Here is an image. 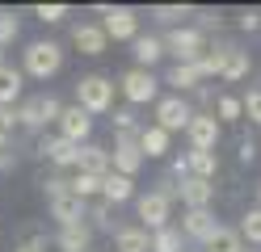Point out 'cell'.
Returning a JSON list of instances; mask_svg holds the SVG:
<instances>
[{
  "mask_svg": "<svg viewBox=\"0 0 261 252\" xmlns=\"http://www.w3.org/2000/svg\"><path fill=\"white\" fill-rule=\"evenodd\" d=\"M5 147H13V143H0V151H5Z\"/></svg>",
  "mask_w": 261,
  "mask_h": 252,
  "instance_id": "obj_44",
  "label": "cell"
},
{
  "mask_svg": "<svg viewBox=\"0 0 261 252\" xmlns=\"http://www.w3.org/2000/svg\"><path fill=\"white\" fill-rule=\"evenodd\" d=\"M97 13H101V30H106V38L110 42H135L139 38V9H130V5H97Z\"/></svg>",
  "mask_w": 261,
  "mask_h": 252,
  "instance_id": "obj_6",
  "label": "cell"
},
{
  "mask_svg": "<svg viewBox=\"0 0 261 252\" xmlns=\"http://www.w3.org/2000/svg\"><path fill=\"white\" fill-rule=\"evenodd\" d=\"M93 240H97V231L89 223H72V227L55 231V248L59 252H93Z\"/></svg>",
  "mask_w": 261,
  "mask_h": 252,
  "instance_id": "obj_18",
  "label": "cell"
},
{
  "mask_svg": "<svg viewBox=\"0 0 261 252\" xmlns=\"http://www.w3.org/2000/svg\"><path fill=\"white\" fill-rule=\"evenodd\" d=\"M13 252H46V248H21V244H13Z\"/></svg>",
  "mask_w": 261,
  "mask_h": 252,
  "instance_id": "obj_42",
  "label": "cell"
},
{
  "mask_svg": "<svg viewBox=\"0 0 261 252\" xmlns=\"http://www.w3.org/2000/svg\"><path fill=\"white\" fill-rule=\"evenodd\" d=\"M76 173H85V177H106V173H110V147L85 143V147H80V156H76Z\"/></svg>",
  "mask_w": 261,
  "mask_h": 252,
  "instance_id": "obj_22",
  "label": "cell"
},
{
  "mask_svg": "<svg viewBox=\"0 0 261 252\" xmlns=\"http://www.w3.org/2000/svg\"><path fill=\"white\" fill-rule=\"evenodd\" d=\"M17 38H21V21H17V13L0 9V50H9Z\"/></svg>",
  "mask_w": 261,
  "mask_h": 252,
  "instance_id": "obj_35",
  "label": "cell"
},
{
  "mask_svg": "<svg viewBox=\"0 0 261 252\" xmlns=\"http://www.w3.org/2000/svg\"><path fill=\"white\" fill-rule=\"evenodd\" d=\"M186 139H190V151H219V139H223L219 118H215V114L194 109L190 126H186Z\"/></svg>",
  "mask_w": 261,
  "mask_h": 252,
  "instance_id": "obj_10",
  "label": "cell"
},
{
  "mask_svg": "<svg viewBox=\"0 0 261 252\" xmlns=\"http://www.w3.org/2000/svg\"><path fill=\"white\" fill-rule=\"evenodd\" d=\"M55 134L68 139V143H76V147H85V143H93V118L80 105H63L59 122H55Z\"/></svg>",
  "mask_w": 261,
  "mask_h": 252,
  "instance_id": "obj_12",
  "label": "cell"
},
{
  "mask_svg": "<svg viewBox=\"0 0 261 252\" xmlns=\"http://www.w3.org/2000/svg\"><path fill=\"white\" fill-rule=\"evenodd\" d=\"M253 193H257V206H261V181H257V185H253Z\"/></svg>",
  "mask_w": 261,
  "mask_h": 252,
  "instance_id": "obj_43",
  "label": "cell"
},
{
  "mask_svg": "<svg viewBox=\"0 0 261 252\" xmlns=\"http://www.w3.org/2000/svg\"><path fill=\"white\" fill-rule=\"evenodd\" d=\"M89 227L93 231H106V235H114L122 223H118V206H110V202H89Z\"/></svg>",
  "mask_w": 261,
  "mask_h": 252,
  "instance_id": "obj_26",
  "label": "cell"
},
{
  "mask_svg": "<svg viewBox=\"0 0 261 252\" xmlns=\"http://www.w3.org/2000/svg\"><path fill=\"white\" fill-rule=\"evenodd\" d=\"M130 55H135L130 67H148V72H152V67L165 59V42H160V34H139V38L130 42Z\"/></svg>",
  "mask_w": 261,
  "mask_h": 252,
  "instance_id": "obj_21",
  "label": "cell"
},
{
  "mask_svg": "<svg viewBox=\"0 0 261 252\" xmlns=\"http://www.w3.org/2000/svg\"><path fill=\"white\" fill-rule=\"evenodd\" d=\"M202 252H244V240H240V231L236 227H227V223H219L215 227V235L202 244Z\"/></svg>",
  "mask_w": 261,
  "mask_h": 252,
  "instance_id": "obj_30",
  "label": "cell"
},
{
  "mask_svg": "<svg viewBox=\"0 0 261 252\" xmlns=\"http://www.w3.org/2000/svg\"><path fill=\"white\" fill-rule=\"evenodd\" d=\"M152 109H156L152 126H160L165 134H173V130H186V126H190V118H194L190 97H177V93H160V101H156Z\"/></svg>",
  "mask_w": 261,
  "mask_h": 252,
  "instance_id": "obj_8",
  "label": "cell"
},
{
  "mask_svg": "<svg viewBox=\"0 0 261 252\" xmlns=\"http://www.w3.org/2000/svg\"><path fill=\"white\" fill-rule=\"evenodd\" d=\"M110 240H114V252H148V240H152V235L143 231L139 223H122Z\"/></svg>",
  "mask_w": 261,
  "mask_h": 252,
  "instance_id": "obj_25",
  "label": "cell"
},
{
  "mask_svg": "<svg viewBox=\"0 0 261 252\" xmlns=\"http://www.w3.org/2000/svg\"><path fill=\"white\" fill-rule=\"evenodd\" d=\"M110 126H114V139H135V134L143 130V122H139V114L135 109H110Z\"/></svg>",
  "mask_w": 261,
  "mask_h": 252,
  "instance_id": "obj_31",
  "label": "cell"
},
{
  "mask_svg": "<svg viewBox=\"0 0 261 252\" xmlns=\"http://www.w3.org/2000/svg\"><path fill=\"white\" fill-rule=\"evenodd\" d=\"M240 240H244V248H261V206H249L240 214Z\"/></svg>",
  "mask_w": 261,
  "mask_h": 252,
  "instance_id": "obj_33",
  "label": "cell"
},
{
  "mask_svg": "<svg viewBox=\"0 0 261 252\" xmlns=\"http://www.w3.org/2000/svg\"><path fill=\"white\" fill-rule=\"evenodd\" d=\"M160 42H165V55H173V63H198L211 38L198 25H177V30L160 34Z\"/></svg>",
  "mask_w": 261,
  "mask_h": 252,
  "instance_id": "obj_4",
  "label": "cell"
},
{
  "mask_svg": "<svg viewBox=\"0 0 261 252\" xmlns=\"http://www.w3.org/2000/svg\"><path fill=\"white\" fill-rule=\"evenodd\" d=\"M211 114L219 118V126H236V122H244V109H240V97H236V93H219Z\"/></svg>",
  "mask_w": 261,
  "mask_h": 252,
  "instance_id": "obj_32",
  "label": "cell"
},
{
  "mask_svg": "<svg viewBox=\"0 0 261 252\" xmlns=\"http://www.w3.org/2000/svg\"><path fill=\"white\" fill-rule=\"evenodd\" d=\"M135 223L143 231H160V227H169L173 223V198H165L160 189H143L135 193Z\"/></svg>",
  "mask_w": 261,
  "mask_h": 252,
  "instance_id": "obj_7",
  "label": "cell"
},
{
  "mask_svg": "<svg viewBox=\"0 0 261 252\" xmlns=\"http://www.w3.org/2000/svg\"><path fill=\"white\" fill-rule=\"evenodd\" d=\"M236 164L240 168H253L257 164V139H253V134H240V139H236Z\"/></svg>",
  "mask_w": 261,
  "mask_h": 252,
  "instance_id": "obj_38",
  "label": "cell"
},
{
  "mask_svg": "<svg viewBox=\"0 0 261 252\" xmlns=\"http://www.w3.org/2000/svg\"><path fill=\"white\" fill-rule=\"evenodd\" d=\"M21 93H25V76H21V67H17V63H9V59H0V105H13V109H17Z\"/></svg>",
  "mask_w": 261,
  "mask_h": 252,
  "instance_id": "obj_20",
  "label": "cell"
},
{
  "mask_svg": "<svg viewBox=\"0 0 261 252\" xmlns=\"http://www.w3.org/2000/svg\"><path fill=\"white\" fill-rule=\"evenodd\" d=\"M148 252H186V235H181V227H177V223H169V227L152 231Z\"/></svg>",
  "mask_w": 261,
  "mask_h": 252,
  "instance_id": "obj_29",
  "label": "cell"
},
{
  "mask_svg": "<svg viewBox=\"0 0 261 252\" xmlns=\"http://www.w3.org/2000/svg\"><path fill=\"white\" fill-rule=\"evenodd\" d=\"M236 30L257 34L261 30V9H236Z\"/></svg>",
  "mask_w": 261,
  "mask_h": 252,
  "instance_id": "obj_40",
  "label": "cell"
},
{
  "mask_svg": "<svg viewBox=\"0 0 261 252\" xmlns=\"http://www.w3.org/2000/svg\"><path fill=\"white\" fill-rule=\"evenodd\" d=\"M63 114V101L55 93H30L17 101V126L30 134H46V126H55Z\"/></svg>",
  "mask_w": 261,
  "mask_h": 252,
  "instance_id": "obj_3",
  "label": "cell"
},
{
  "mask_svg": "<svg viewBox=\"0 0 261 252\" xmlns=\"http://www.w3.org/2000/svg\"><path fill=\"white\" fill-rule=\"evenodd\" d=\"M34 17L42 25H63L72 17V5H34Z\"/></svg>",
  "mask_w": 261,
  "mask_h": 252,
  "instance_id": "obj_37",
  "label": "cell"
},
{
  "mask_svg": "<svg viewBox=\"0 0 261 252\" xmlns=\"http://www.w3.org/2000/svg\"><path fill=\"white\" fill-rule=\"evenodd\" d=\"M135 139H139V134H135ZM135 139H114V147H110V173H118V177H130V181H135V173L148 164Z\"/></svg>",
  "mask_w": 261,
  "mask_h": 252,
  "instance_id": "obj_13",
  "label": "cell"
},
{
  "mask_svg": "<svg viewBox=\"0 0 261 252\" xmlns=\"http://www.w3.org/2000/svg\"><path fill=\"white\" fill-rule=\"evenodd\" d=\"M240 109H244V118H249L253 126H261V80L249 84V93L240 97Z\"/></svg>",
  "mask_w": 261,
  "mask_h": 252,
  "instance_id": "obj_36",
  "label": "cell"
},
{
  "mask_svg": "<svg viewBox=\"0 0 261 252\" xmlns=\"http://www.w3.org/2000/svg\"><path fill=\"white\" fill-rule=\"evenodd\" d=\"M114 84H118V93L126 97V105H156L160 101V76L148 72V67H126Z\"/></svg>",
  "mask_w": 261,
  "mask_h": 252,
  "instance_id": "obj_5",
  "label": "cell"
},
{
  "mask_svg": "<svg viewBox=\"0 0 261 252\" xmlns=\"http://www.w3.org/2000/svg\"><path fill=\"white\" fill-rule=\"evenodd\" d=\"M72 46L80 50V55H89V59L106 55V50H110V38H106L101 21H76V25H72Z\"/></svg>",
  "mask_w": 261,
  "mask_h": 252,
  "instance_id": "obj_15",
  "label": "cell"
},
{
  "mask_svg": "<svg viewBox=\"0 0 261 252\" xmlns=\"http://www.w3.org/2000/svg\"><path fill=\"white\" fill-rule=\"evenodd\" d=\"M181 235L186 240H194V244H206L211 235H215V227H219V218H215V210H181Z\"/></svg>",
  "mask_w": 261,
  "mask_h": 252,
  "instance_id": "obj_17",
  "label": "cell"
},
{
  "mask_svg": "<svg viewBox=\"0 0 261 252\" xmlns=\"http://www.w3.org/2000/svg\"><path fill=\"white\" fill-rule=\"evenodd\" d=\"M63 59H68L63 42H55V38H34V42H25V50H21V76L46 84L51 76L63 72Z\"/></svg>",
  "mask_w": 261,
  "mask_h": 252,
  "instance_id": "obj_1",
  "label": "cell"
},
{
  "mask_svg": "<svg viewBox=\"0 0 261 252\" xmlns=\"http://www.w3.org/2000/svg\"><path fill=\"white\" fill-rule=\"evenodd\" d=\"M186 168H190V177L215 181L219 177V151H186Z\"/></svg>",
  "mask_w": 261,
  "mask_h": 252,
  "instance_id": "obj_27",
  "label": "cell"
},
{
  "mask_svg": "<svg viewBox=\"0 0 261 252\" xmlns=\"http://www.w3.org/2000/svg\"><path fill=\"white\" fill-rule=\"evenodd\" d=\"M72 93H76L72 105H80L89 118H101V114L114 109V93H118V84H114V76H106V72H89V76L76 80Z\"/></svg>",
  "mask_w": 261,
  "mask_h": 252,
  "instance_id": "obj_2",
  "label": "cell"
},
{
  "mask_svg": "<svg viewBox=\"0 0 261 252\" xmlns=\"http://www.w3.org/2000/svg\"><path fill=\"white\" fill-rule=\"evenodd\" d=\"M160 84H169L177 97H186V93H194V89L206 84V80H202V72H198V63H173L169 72L160 76Z\"/></svg>",
  "mask_w": 261,
  "mask_h": 252,
  "instance_id": "obj_19",
  "label": "cell"
},
{
  "mask_svg": "<svg viewBox=\"0 0 261 252\" xmlns=\"http://www.w3.org/2000/svg\"><path fill=\"white\" fill-rule=\"evenodd\" d=\"M194 13H198L194 5H156V9H152V21L165 25V30H177V25H190Z\"/></svg>",
  "mask_w": 261,
  "mask_h": 252,
  "instance_id": "obj_28",
  "label": "cell"
},
{
  "mask_svg": "<svg viewBox=\"0 0 261 252\" xmlns=\"http://www.w3.org/2000/svg\"><path fill=\"white\" fill-rule=\"evenodd\" d=\"M177 202H181V210H206L211 202H215V181L181 177L177 181Z\"/></svg>",
  "mask_w": 261,
  "mask_h": 252,
  "instance_id": "obj_14",
  "label": "cell"
},
{
  "mask_svg": "<svg viewBox=\"0 0 261 252\" xmlns=\"http://www.w3.org/2000/svg\"><path fill=\"white\" fill-rule=\"evenodd\" d=\"M249 72H253V50H244L240 42H232L227 38V46H223V59H219V84H240V80H249Z\"/></svg>",
  "mask_w": 261,
  "mask_h": 252,
  "instance_id": "obj_11",
  "label": "cell"
},
{
  "mask_svg": "<svg viewBox=\"0 0 261 252\" xmlns=\"http://www.w3.org/2000/svg\"><path fill=\"white\" fill-rule=\"evenodd\" d=\"M34 156L38 160H46L55 168V173H76V156H80V147L76 143H68V139H59V134L51 130V134H38V143H34Z\"/></svg>",
  "mask_w": 261,
  "mask_h": 252,
  "instance_id": "obj_9",
  "label": "cell"
},
{
  "mask_svg": "<svg viewBox=\"0 0 261 252\" xmlns=\"http://www.w3.org/2000/svg\"><path fill=\"white\" fill-rule=\"evenodd\" d=\"M244 252H249V248H244Z\"/></svg>",
  "mask_w": 261,
  "mask_h": 252,
  "instance_id": "obj_45",
  "label": "cell"
},
{
  "mask_svg": "<svg viewBox=\"0 0 261 252\" xmlns=\"http://www.w3.org/2000/svg\"><path fill=\"white\" fill-rule=\"evenodd\" d=\"M13 134H17V109L0 105V143H13Z\"/></svg>",
  "mask_w": 261,
  "mask_h": 252,
  "instance_id": "obj_39",
  "label": "cell"
},
{
  "mask_svg": "<svg viewBox=\"0 0 261 252\" xmlns=\"http://www.w3.org/2000/svg\"><path fill=\"white\" fill-rule=\"evenodd\" d=\"M135 181L130 177H118V173H106L101 177V202H110V206H122V202H135Z\"/></svg>",
  "mask_w": 261,
  "mask_h": 252,
  "instance_id": "obj_23",
  "label": "cell"
},
{
  "mask_svg": "<svg viewBox=\"0 0 261 252\" xmlns=\"http://www.w3.org/2000/svg\"><path fill=\"white\" fill-rule=\"evenodd\" d=\"M198 30H202V34H211V30L219 34V30H223V13H219V9H202V21H198Z\"/></svg>",
  "mask_w": 261,
  "mask_h": 252,
  "instance_id": "obj_41",
  "label": "cell"
},
{
  "mask_svg": "<svg viewBox=\"0 0 261 252\" xmlns=\"http://www.w3.org/2000/svg\"><path fill=\"white\" fill-rule=\"evenodd\" d=\"M46 214H51L59 227H72V223H89V202H80V198L68 189V193H59V198H51V202H46Z\"/></svg>",
  "mask_w": 261,
  "mask_h": 252,
  "instance_id": "obj_16",
  "label": "cell"
},
{
  "mask_svg": "<svg viewBox=\"0 0 261 252\" xmlns=\"http://www.w3.org/2000/svg\"><path fill=\"white\" fill-rule=\"evenodd\" d=\"M38 189H42V198H46V202H51V198H59V193H68V189H72V181L51 168V173H38Z\"/></svg>",
  "mask_w": 261,
  "mask_h": 252,
  "instance_id": "obj_34",
  "label": "cell"
},
{
  "mask_svg": "<svg viewBox=\"0 0 261 252\" xmlns=\"http://www.w3.org/2000/svg\"><path fill=\"white\" fill-rule=\"evenodd\" d=\"M169 139L173 134H165L160 126H152V122H143V130H139V151H143V160H165L169 156Z\"/></svg>",
  "mask_w": 261,
  "mask_h": 252,
  "instance_id": "obj_24",
  "label": "cell"
}]
</instances>
